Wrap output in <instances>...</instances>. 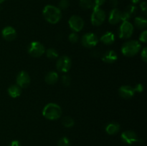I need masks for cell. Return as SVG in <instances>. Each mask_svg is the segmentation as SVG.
<instances>
[{
	"label": "cell",
	"instance_id": "obj_18",
	"mask_svg": "<svg viewBox=\"0 0 147 146\" xmlns=\"http://www.w3.org/2000/svg\"><path fill=\"white\" fill-rule=\"evenodd\" d=\"M59 80V75L56 72L52 71L47 73L45 77V80L48 84H55Z\"/></svg>",
	"mask_w": 147,
	"mask_h": 146
},
{
	"label": "cell",
	"instance_id": "obj_27",
	"mask_svg": "<svg viewBox=\"0 0 147 146\" xmlns=\"http://www.w3.org/2000/svg\"><path fill=\"white\" fill-rule=\"evenodd\" d=\"M68 40L72 44H76V43H77L79 40L78 34L76 32L71 33V34L69 35Z\"/></svg>",
	"mask_w": 147,
	"mask_h": 146
},
{
	"label": "cell",
	"instance_id": "obj_21",
	"mask_svg": "<svg viewBox=\"0 0 147 146\" xmlns=\"http://www.w3.org/2000/svg\"><path fill=\"white\" fill-rule=\"evenodd\" d=\"M134 25L139 29H144L147 26V20L142 17H136L134 19Z\"/></svg>",
	"mask_w": 147,
	"mask_h": 146
},
{
	"label": "cell",
	"instance_id": "obj_4",
	"mask_svg": "<svg viewBox=\"0 0 147 146\" xmlns=\"http://www.w3.org/2000/svg\"><path fill=\"white\" fill-rule=\"evenodd\" d=\"M134 30V25L129 21H122L119 29V36L121 39H129L132 36Z\"/></svg>",
	"mask_w": 147,
	"mask_h": 146
},
{
	"label": "cell",
	"instance_id": "obj_10",
	"mask_svg": "<svg viewBox=\"0 0 147 146\" xmlns=\"http://www.w3.org/2000/svg\"><path fill=\"white\" fill-rule=\"evenodd\" d=\"M121 138L123 143L127 145H133L134 143L142 141L139 138L137 134L133 130H126L123 132L121 135Z\"/></svg>",
	"mask_w": 147,
	"mask_h": 146
},
{
	"label": "cell",
	"instance_id": "obj_3",
	"mask_svg": "<svg viewBox=\"0 0 147 146\" xmlns=\"http://www.w3.org/2000/svg\"><path fill=\"white\" fill-rule=\"evenodd\" d=\"M142 48L140 42L136 40H130L123 43L121 52L126 57H134L139 52Z\"/></svg>",
	"mask_w": 147,
	"mask_h": 146
},
{
	"label": "cell",
	"instance_id": "obj_20",
	"mask_svg": "<svg viewBox=\"0 0 147 146\" xmlns=\"http://www.w3.org/2000/svg\"><path fill=\"white\" fill-rule=\"evenodd\" d=\"M120 130V125L116 123H111L106 127V132L110 135H116Z\"/></svg>",
	"mask_w": 147,
	"mask_h": 146
},
{
	"label": "cell",
	"instance_id": "obj_1",
	"mask_svg": "<svg viewBox=\"0 0 147 146\" xmlns=\"http://www.w3.org/2000/svg\"><path fill=\"white\" fill-rule=\"evenodd\" d=\"M42 15L47 22L52 24H55L58 23L61 19L62 12L61 10L57 7L48 4L43 9Z\"/></svg>",
	"mask_w": 147,
	"mask_h": 146
},
{
	"label": "cell",
	"instance_id": "obj_7",
	"mask_svg": "<svg viewBox=\"0 0 147 146\" xmlns=\"http://www.w3.org/2000/svg\"><path fill=\"white\" fill-rule=\"evenodd\" d=\"M98 41L99 40L97 35L92 32L86 33L81 38L82 45L86 48H93L96 47L98 43Z\"/></svg>",
	"mask_w": 147,
	"mask_h": 146
},
{
	"label": "cell",
	"instance_id": "obj_23",
	"mask_svg": "<svg viewBox=\"0 0 147 146\" xmlns=\"http://www.w3.org/2000/svg\"><path fill=\"white\" fill-rule=\"evenodd\" d=\"M62 124L63 125V126L67 128H70V127H73L75 125V121L71 117H65L62 120Z\"/></svg>",
	"mask_w": 147,
	"mask_h": 146
},
{
	"label": "cell",
	"instance_id": "obj_34",
	"mask_svg": "<svg viewBox=\"0 0 147 146\" xmlns=\"http://www.w3.org/2000/svg\"><path fill=\"white\" fill-rule=\"evenodd\" d=\"M109 4L113 8H116L119 4V0H109Z\"/></svg>",
	"mask_w": 147,
	"mask_h": 146
},
{
	"label": "cell",
	"instance_id": "obj_29",
	"mask_svg": "<svg viewBox=\"0 0 147 146\" xmlns=\"http://www.w3.org/2000/svg\"><path fill=\"white\" fill-rule=\"evenodd\" d=\"M106 2V0H94L93 1V9H98L100 8L101 6H103V4Z\"/></svg>",
	"mask_w": 147,
	"mask_h": 146
},
{
	"label": "cell",
	"instance_id": "obj_12",
	"mask_svg": "<svg viewBox=\"0 0 147 146\" xmlns=\"http://www.w3.org/2000/svg\"><path fill=\"white\" fill-rule=\"evenodd\" d=\"M1 36L7 41H12L17 37V31L12 27L7 26L4 27L1 31Z\"/></svg>",
	"mask_w": 147,
	"mask_h": 146
},
{
	"label": "cell",
	"instance_id": "obj_6",
	"mask_svg": "<svg viewBox=\"0 0 147 146\" xmlns=\"http://www.w3.org/2000/svg\"><path fill=\"white\" fill-rule=\"evenodd\" d=\"M106 18V12L100 8L94 9L91 14V23L93 26H100L104 22Z\"/></svg>",
	"mask_w": 147,
	"mask_h": 146
},
{
	"label": "cell",
	"instance_id": "obj_11",
	"mask_svg": "<svg viewBox=\"0 0 147 146\" xmlns=\"http://www.w3.org/2000/svg\"><path fill=\"white\" fill-rule=\"evenodd\" d=\"M16 81H17V84L19 87H20L21 88H26L30 85V82H31V79L27 72L21 71L17 74Z\"/></svg>",
	"mask_w": 147,
	"mask_h": 146
},
{
	"label": "cell",
	"instance_id": "obj_35",
	"mask_svg": "<svg viewBox=\"0 0 147 146\" xmlns=\"http://www.w3.org/2000/svg\"><path fill=\"white\" fill-rule=\"evenodd\" d=\"M9 146H22L21 143L19 140H13L10 143V144L9 145Z\"/></svg>",
	"mask_w": 147,
	"mask_h": 146
},
{
	"label": "cell",
	"instance_id": "obj_36",
	"mask_svg": "<svg viewBox=\"0 0 147 146\" xmlns=\"http://www.w3.org/2000/svg\"><path fill=\"white\" fill-rule=\"evenodd\" d=\"M131 1V4H134V5H136V4H139L141 1V0H130Z\"/></svg>",
	"mask_w": 147,
	"mask_h": 146
},
{
	"label": "cell",
	"instance_id": "obj_13",
	"mask_svg": "<svg viewBox=\"0 0 147 146\" xmlns=\"http://www.w3.org/2000/svg\"><path fill=\"white\" fill-rule=\"evenodd\" d=\"M119 94L122 98L130 99L134 95L135 91L133 87L129 85H123L119 88Z\"/></svg>",
	"mask_w": 147,
	"mask_h": 146
},
{
	"label": "cell",
	"instance_id": "obj_15",
	"mask_svg": "<svg viewBox=\"0 0 147 146\" xmlns=\"http://www.w3.org/2000/svg\"><path fill=\"white\" fill-rule=\"evenodd\" d=\"M121 12L119 9L113 8L109 13V21L111 24H117L121 21Z\"/></svg>",
	"mask_w": 147,
	"mask_h": 146
},
{
	"label": "cell",
	"instance_id": "obj_19",
	"mask_svg": "<svg viewBox=\"0 0 147 146\" xmlns=\"http://www.w3.org/2000/svg\"><path fill=\"white\" fill-rule=\"evenodd\" d=\"M9 95L12 98H17V97H20V94H22V90L21 87H19L17 84H13L11 85L7 90Z\"/></svg>",
	"mask_w": 147,
	"mask_h": 146
},
{
	"label": "cell",
	"instance_id": "obj_22",
	"mask_svg": "<svg viewBox=\"0 0 147 146\" xmlns=\"http://www.w3.org/2000/svg\"><path fill=\"white\" fill-rule=\"evenodd\" d=\"M79 5L83 9L87 10L93 8V0H79Z\"/></svg>",
	"mask_w": 147,
	"mask_h": 146
},
{
	"label": "cell",
	"instance_id": "obj_14",
	"mask_svg": "<svg viewBox=\"0 0 147 146\" xmlns=\"http://www.w3.org/2000/svg\"><path fill=\"white\" fill-rule=\"evenodd\" d=\"M137 11V7L136 5L130 4L126 8V9L121 12V21H129V19L134 16Z\"/></svg>",
	"mask_w": 147,
	"mask_h": 146
},
{
	"label": "cell",
	"instance_id": "obj_2",
	"mask_svg": "<svg viewBox=\"0 0 147 146\" xmlns=\"http://www.w3.org/2000/svg\"><path fill=\"white\" fill-rule=\"evenodd\" d=\"M42 115L47 120H57L62 115V109L55 103H48L43 108Z\"/></svg>",
	"mask_w": 147,
	"mask_h": 146
},
{
	"label": "cell",
	"instance_id": "obj_26",
	"mask_svg": "<svg viewBox=\"0 0 147 146\" xmlns=\"http://www.w3.org/2000/svg\"><path fill=\"white\" fill-rule=\"evenodd\" d=\"M70 6V1L69 0H60L58 4V8L60 10H64L67 9Z\"/></svg>",
	"mask_w": 147,
	"mask_h": 146
},
{
	"label": "cell",
	"instance_id": "obj_5",
	"mask_svg": "<svg viewBox=\"0 0 147 146\" xmlns=\"http://www.w3.org/2000/svg\"><path fill=\"white\" fill-rule=\"evenodd\" d=\"M45 52L44 45L40 42L34 41L30 44L28 47V53L33 57H40Z\"/></svg>",
	"mask_w": 147,
	"mask_h": 146
},
{
	"label": "cell",
	"instance_id": "obj_9",
	"mask_svg": "<svg viewBox=\"0 0 147 146\" xmlns=\"http://www.w3.org/2000/svg\"><path fill=\"white\" fill-rule=\"evenodd\" d=\"M68 24L70 29L73 30V32L77 33L83 29L84 27V21L80 16L73 15L69 19Z\"/></svg>",
	"mask_w": 147,
	"mask_h": 146
},
{
	"label": "cell",
	"instance_id": "obj_37",
	"mask_svg": "<svg viewBox=\"0 0 147 146\" xmlns=\"http://www.w3.org/2000/svg\"><path fill=\"white\" fill-rule=\"evenodd\" d=\"M4 1H5V0H0V4H2V3L4 2Z\"/></svg>",
	"mask_w": 147,
	"mask_h": 146
},
{
	"label": "cell",
	"instance_id": "obj_33",
	"mask_svg": "<svg viewBox=\"0 0 147 146\" xmlns=\"http://www.w3.org/2000/svg\"><path fill=\"white\" fill-rule=\"evenodd\" d=\"M140 8H141V9H142V12H143L144 14H146V12H147L146 1H142V3H141V4H140Z\"/></svg>",
	"mask_w": 147,
	"mask_h": 146
},
{
	"label": "cell",
	"instance_id": "obj_24",
	"mask_svg": "<svg viewBox=\"0 0 147 146\" xmlns=\"http://www.w3.org/2000/svg\"><path fill=\"white\" fill-rule=\"evenodd\" d=\"M46 56L50 60H55L59 57V54L55 49L50 48L46 50Z\"/></svg>",
	"mask_w": 147,
	"mask_h": 146
},
{
	"label": "cell",
	"instance_id": "obj_28",
	"mask_svg": "<svg viewBox=\"0 0 147 146\" xmlns=\"http://www.w3.org/2000/svg\"><path fill=\"white\" fill-rule=\"evenodd\" d=\"M61 81L63 85L65 86V87H67V86L70 85V83H71V77L69 75H67V74H64V75H63V77H62Z\"/></svg>",
	"mask_w": 147,
	"mask_h": 146
},
{
	"label": "cell",
	"instance_id": "obj_30",
	"mask_svg": "<svg viewBox=\"0 0 147 146\" xmlns=\"http://www.w3.org/2000/svg\"><path fill=\"white\" fill-rule=\"evenodd\" d=\"M139 41L142 42L146 43L147 42V31L144 30L141 33L140 36H139Z\"/></svg>",
	"mask_w": 147,
	"mask_h": 146
},
{
	"label": "cell",
	"instance_id": "obj_16",
	"mask_svg": "<svg viewBox=\"0 0 147 146\" xmlns=\"http://www.w3.org/2000/svg\"><path fill=\"white\" fill-rule=\"evenodd\" d=\"M118 60L117 53L113 50H109L106 51L104 54L102 55V60L104 62L111 64L115 62Z\"/></svg>",
	"mask_w": 147,
	"mask_h": 146
},
{
	"label": "cell",
	"instance_id": "obj_32",
	"mask_svg": "<svg viewBox=\"0 0 147 146\" xmlns=\"http://www.w3.org/2000/svg\"><path fill=\"white\" fill-rule=\"evenodd\" d=\"M141 57H142V60H143L144 62H146L147 61V48L144 47V48L142 50V52H141Z\"/></svg>",
	"mask_w": 147,
	"mask_h": 146
},
{
	"label": "cell",
	"instance_id": "obj_25",
	"mask_svg": "<svg viewBox=\"0 0 147 146\" xmlns=\"http://www.w3.org/2000/svg\"><path fill=\"white\" fill-rule=\"evenodd\" d=\"M57 146H70V142L67 137H63L57 142Z\"/></svg>",
	"mask_w": 147,
	"mask_h": 146
},
{
	"label": "cell",
	"instance_id": "obj_17",
	"mask_svg": "<svg viewBox=\"0 0 147 146\" xmlns=\"http://www.w3.org/2000/svg\"><path fill=\"white\" fill-rule=\"evenodd\" d=\"M100 41L106 45H110L115 42V35L111 31H107L101 36Z\"/></svg>",
	"mask_w": 147,
	"mask_h": 146
},
{
	"label": "cell",
	"instance_id": "obj_8",
	"mask_svg": "<svg viewBox=\"0 0 147 146\" xmlns=\"http://www.w3.org/2000/svg\"><path fill=\"white\" fill-rule=\"evenodd\" d=\"M72 66L71 60L67 56H62L56 62V68L59 72L63 73H66L70 70Z\"/></svg>",
	"mask_w": 147,
	"mask_h": 146
},
{
	"label": "cell",
	"instance_id": "obj_31",
	"mask_svg": "<svg viewBox=\"0 0 147 146\" xmlns=\"http://www.w3.org/2000/svg\"><path fill=\"white\" fill-rule=\"evenodd\" d=\"M134 89L135 92L140 93V92H142L144 91V87L143 84L139 83V84H136V85H135V87H134Z\"/></svg>",
	"mask_w": 147,
	"mask_h": 146
}]
</instances>
